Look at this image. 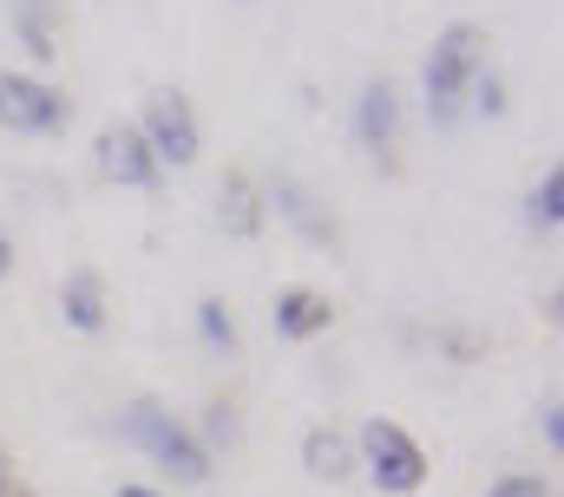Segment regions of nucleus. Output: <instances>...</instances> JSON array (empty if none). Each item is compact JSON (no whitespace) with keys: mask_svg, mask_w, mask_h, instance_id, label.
<instances>
[{"mask_svg":"<svg viewBox=\"0 0 564 497\" xmlns=\"http://www.w3.org/2000/svg\"><path fill=\"white\" fill-rule=\"evenodd\" d=\"M112 432H119L126 445H139L158 472H171V485H210V472H217L210 452L197 445V432H191L184 419H171V406L151 399V393L126 399V412L112 419Z\"/></svg>","mask_w":564,"mask_h":497,"instance_id":"nucleus-1","label":"nucleus"},{"mask_svg":"<svg viewBox=\"0 0 564 497\" xmlns=\"http://www.w3.org/2000/svg\"><path fill=\"white\" fill-rule=\"evenodd\" d=\"M486 26L479 20H453V26H440V40L426 46V66H421V92H426V119L440 124H459L466 119V92H473V79H479V66H492L486 59Z\"/></svg>","mask_w":564,"mask_h":497,"instance_id":"nucleus-2","label":"nucleus"},{"mask_svg":"<svg viewBox=\"0 0 564 497\" xmlns=\"http://www.w3.org/2000/svg\"><path fill=\"white\" fill-rule=\"evenodd\" d=\"M355 459H361V472H368V485L381 497H414L433 478V459H426V445L401 426V419H361V432H355Z\"/></svg>","mask_w":564,"mask_h":497,"instance_id":"nucleus-3","label":"nucleus"},{"mask_svg":"<svg viewBox=\"0 0 564 497\" xmlns=\"http://www.w3.org/2000/svg\"><path fill=\"white\" fill-rule=\"evenodd\" d=\"M139 137L151 144V157H158V170L171 164V170H184V164H197V151H204V131H197V112H191V99L177 92V86H158L151 99H144L139 119Z\"/></svg>","mask_w":564,"mask_h":497,"instance_id":"nucleus-4","label":"nucleus"},{"mask_svg":"<svg viewBox=\"0 0 564 497\" xmlns=\"http://www.w3.org/2000/svg\"><path fill=\"white\" fill-rule=\"evenodd\" d=\"M73 124V99L33 73H0V131L13 137H59Z\"/></svg>","mask_w":564,"mask_h":497,"instance_id":"nucleus-5","label":"nucleus"},{"mask_svg":"<svg viewBox=\"0 0 564 497\" xmlns=\"http://www.w3.org/2000/svg\"><path fill=\"white\" fill-rule=\"evenodd\" d=\"M93 164H99V177L119 184V190H151V184H158V157H151V144L139 137V124L132 119L99 124V137H93Z\"/></svg>","mask_w":564,"mask_h":497,"instance_id":"nucleus-6","label":"nucleus"},{"mask_svg":"<svg viewBox=\"0 0 564 497\" xmlns=\"http://www.w3.org/2000/svg\"><path fill=\"white\" fill-rule=\"evenodd\" d=\"M355 137H361V151L381 170H394V144H401V92H394V79H368L361 86V99H355Z\"/></svg>","mask_w":564,"mask_h":497,"instance_id":"nucleus-7","label":"nucleus"},{"mask_svg":"<svg viewBox=\"0 0 564 497\" xmlns=\"http://www.w3.org/2000/svg\"><path fill=\"white\" fill-rule=\"evenodd\" d=\"M263 203H276V217L302 236L308 248H328V255H341V223L322 210V197L308 190V184H295V177H276L270 190H263Z\"/></svg>","mask_w":564,"mask_h":497,"instance_id":"nucleus-8","label":"nucleus"},{"mask_svg":"<svg viewBox=\"0 0 564 497\" xmlns=\"http://www.w3.org/2000/svg\"><path fill=\"white\" fill-rule=\"evenodd\" d=\"M302 472H308L315 485H348V478H361L355 432H341V426H308V432H302Z\"/></svg>","mask_w":564,"mask_h":497,"instance_id":"nucleus-9","label":"nucleus"},{"mask_svg":"<svg viewBox=\"0 0 564 497\" xmlns=\"http://www.w3.org/2000/svg\"><path fill=\"white\" fill-rule=\"evenodd\" d=\"M270 321H276L282 341H322V334L335 328V301H328L322 288H282L276 308H270Z\"/></svg>","mask_w":564,"mask_h":497,"instance_id":"nucleus-10","label":"nucleus"},{"mask_svg":"<svg viewBox=\"0 0 564 497\" xmlns=\"http://www.w3.org/2000/svg\"><path fill=\"white\" fill-rule=\"evenodd\" d=\"M263 217H270L263 184L250 170H224V184H217V223H224V236H257Z\"/></svg>","mask_w":564,"mask_h":497,"instance_id":"nucleus-11","label":"nucleus"},{"mask_svg":"<svg viewBox=\"0 0 564 497\" xmlns=\"http://www.w3.org/2000/svg\"><path fill=\"white\" fill-rule=\"evenodd\" d=\"M59 314H66L73 334H106V321H112V308H106V275H99V268H73V275L59 281Z\"/></svg>","mask_w":564,"mask_h":497,"instance_id":"nucleus-12","label":"nucleus"},{"mask_svg":"<svg viewBox=\"0 0 564 497\" xmlns=\"http://www.w3.org/2000/svg\"><path fill=\"white\" fill-rule=\"evenodd\" d=\"M53 20H59V0H13V26H20V40L40 66L59 59V26Z\"/></svg>","mask_w":564,"mask_h":497,"instance_id":"nucleus-13","label":"nucleus"},{"mask_svg":"<svg viewBox=\"0 0 564 497\" xmlns=\"http://www.w3.org/2000/svg\"><path fill=\"white\" fill-rule=\"evenodd\" d=\"M191 432H197L204 452H230V445L243 439V412H237V399H204V419H197Z\"/></svg>","mask_w":564,"mask_h":497,"instance_id":"nucleus-14","label":"nucleus"},{"mask_svg":"<svg viewBox=\"0 0 564 497\" xmlns=\"http://www.w3.org/2000/svg\"><path fill=\"white\" fill-rule=\"evenodd\" d=\"M197 334H204L217 354H237V347H243L237 314H230V301H224V295H204V301H197Z\"/></svg>","mask_w":564,"mask_h":497,"instance_id":"nucleus-15","label":"nucleus"},{"mask_svg":"<svg viewBox=\"0 0 564 497\" xmlns=\"http://www.w3.org/2000/svg\"><path fill=\"white\" fill-rule=\"evenodd\" d=\"M525 223H532V230H545V236L564 223V170H558V164H552V170L539 177V190L525 197Z\"/></svg>","mask_w":564,"mask_h":497,"instance_id":"nucleus-16","label":"nucleus"},{"mask_svg":"<svg viewBox=\"0 0 564 497\" xmlns=\"http://www.w3.org/2000/svg\"><path fill=\"white\" fill-rule=\"evenodd\" d=\"M466 106H473L479 119H506V73H499V66H479V79H473Z\"/></svg>","mask_w":564,"mask_h":497,"instance_id":"nucleus-17","label":"nucleus"},{"mask_svg":"<svg viewBox=\"0 0 564 497\" xmlns=\"http://www.w3.org/2000/svg\"><path fill=\"white\" fill-rule=\"evenodd\" d=\"M433 341H440V354H446L453 367L486 361V334H473V328H433Z\"/></svg>","mask_w":564,"mask_h":497,"instance_id":"nucleus-18","label":"nucleus"},{"mask_svg":"<svg viewBox=\"0 0 564 497\" xmlns=\"http://www.w3.org/2000/svg\"><path fill=\"white\" fill-rule=\"evenodd\" d=\"M486 497H558L552 492V478H539V472H506V478H492Z\"/></svg>","mask_w":564,"mask_h":497,"instance_id":"nucleus-19","label":"nucleus"},{"mask_svg":"<svg viewBox=\"0 0 564 497\" xmlns=\"http://www.w3.org/2000/svg\"><path fill=\"white\" fill-rule=\"evenodd\" d=\"M539 432H545V445H552V452H564V399H558V393L539 406Z\"/></svg>","mask_w":564,"mask_h":497,"instance_id":"nucleus-20","label":"nucleus"},{"mask_svg":"<svg viewBox=\"0 0 564 497\" xmlns=\"http://www.w3.org/2000/svg\"><path fill=\"white\" fill-rule=\"evenodd\" d=\"M13 262H20V255H13V236L0 230V281H13Z\"/></svg>","mask_w":564,"mask_h":497,"instance_id":"nucleus-21","label":"nucleus"},{"mask_svg":"<svg viewBox=\"0 0 564 497\" xmlns=\"http://www.w3.org/2000/svg\"><path fill=\"white\" fill-rule=\"evenodd\" d=\"M0 497H40V492H33V485H20V478H7V485H0Z\"/></svg>","mask_w":564,"mask_h":497,"instance_id":"nucleus-22","label":"nucleus"},{"mask_svg":"<svg viewBox=\"0 0 564 497\" xmlns=\"http://www.w3.org/2000/svg\"><path fill=\"white\" fill-rule=\"evenodd\" d=\"M119 497H164V492H151V485H132V478H126V485H119Z\"/></svg>","mask_w":564,"mask_h":497,"instance_id":"nucleus-23","label":"nucleus"},{"mask_svg":"<svg viewBox=\"0 0 564 497\" xmlns=\"http://www.w3.org/2000/svg\"><path fill=\"white\" fill-rule=\"evenodd\" d=\"M7 478H13V472H7V452H0V485H7Z\"/></svg>","mask_w":564,"mask_h":497,"instance_id":"nucleus-24","label":"nucleus"}]
</instances>
